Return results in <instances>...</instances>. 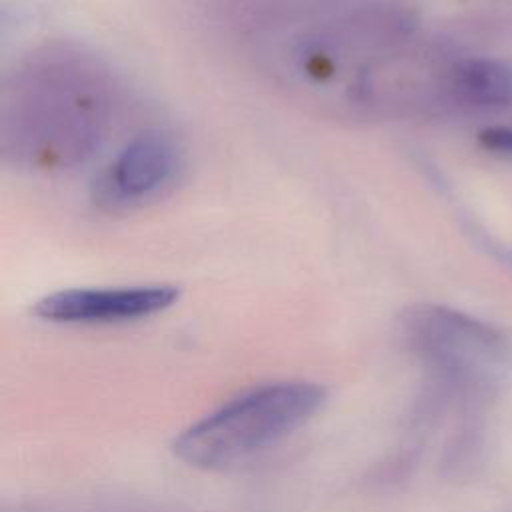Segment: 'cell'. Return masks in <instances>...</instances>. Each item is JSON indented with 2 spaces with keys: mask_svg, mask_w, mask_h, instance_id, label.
I'll return each instance as SVG.
<instances>
[{
  "mask_svg": "<svg viewBox=\"0 0 512 512\" xmlns=\"http://www.w3.org/2000/svg\"><path fill=\"white\" fill-rule=\"evenodd\" d=\"M324 402L326 390L316 382H266L188 424L174 438L172 452L190 468L226 470L300 430Z\"/></svg>",
  "mask_w": 512,
  "mask_h": 512,
  "instance_id": "6da1fadb",
  "label": "cell"
},
{
  "mask_svg": "<svg viewBox=\"0 0 512 512\" xmlns=\"http://www.w3.org/2000/svg\"><path fill=\"white\" fill-rule=\"evenodd\" d=\"M402 334L426 368L440 380L462 388L494 380L510 354L500 330L438 304H418L406 310Z\"/></svg>",
  "mask_w": 512,
  "mask_h": 512,
  "instance_id": "7a4b0ae2",
  "label": "cell"
},
{
  "mask_svg": "<svg viewBox=\"0 0 512 512\" xmlns=\"http://www.w3.org/2000/svg\"><path fill=\"white\" fill-rule=\"evenodd\" d=\"M182 170L184 152L178 140L162 130H146L98 174L92 196L106 210L138 208L170 192Z\"/></svg>",
  "mask_w": 512,
  "mask_h": 512,
  "instance_id": "3957f363",
  "label": "cell"
},
{
  "mask_svg": "<svg viewBox=\"0 0 512 512\" xmlns=\"http://www.w3.org/2000/svg\"><path fill=\"white\" fill-rule=\"evenodd\" d=\"M178 298L174 284L64 288L42 296L32 314L52 324H124L156 316Z\"/></svg>",
  "mask_w": 512,
  "mask_h": 512,
  "instance_id": "277c9868",
  "label": "cell"
},
{
  "mask_svg": "<svg viewBox=\"0 0 512 512\" xmlns=\"http://www.w3.org/2000/svg\"><path fill=\"white\" fill-rule=\"evenodd\" d=\"M452 90L476 104H510L512 102V68L508 64L468 58L450 70Z\"/></svg>",
  "mask_w": 512,
  "mask_h": 512,
  "instance_id": "5b68a950",
  "label": "cell"
},
{
  "mask_svg": "<svg viewBox=\"0 0 512 512\" xmlns=\"http://www.w3.org/2000/svg\"><path fill=\"white\" fill-rule=\"evenodd\" d=\"M480 142L488 150L512 154V128H488L480 134Z\"/></svg>",
  "mask_w": 512,
  "mask_h": 512,
  "instance_id": "8992f818",
  "label": "cell"
}]
</instances>
